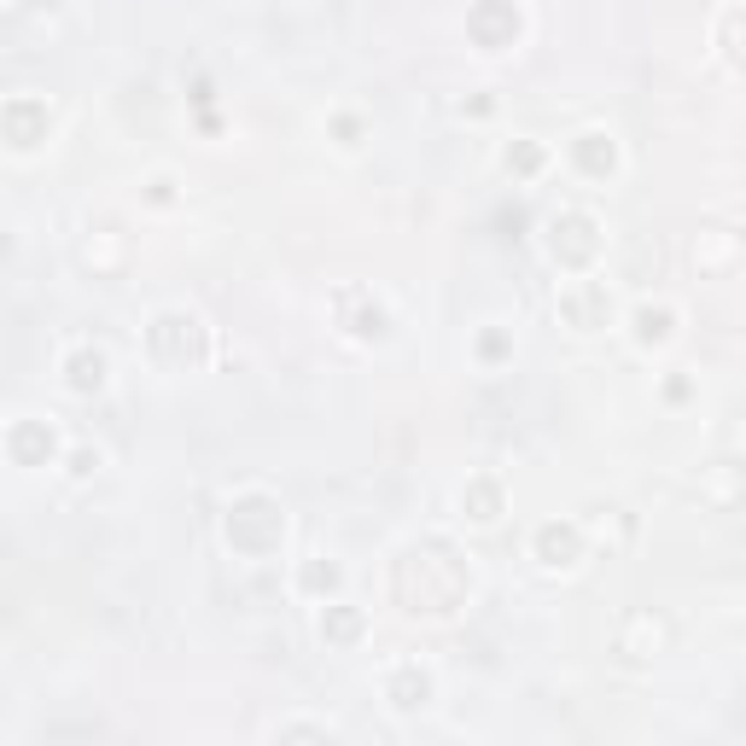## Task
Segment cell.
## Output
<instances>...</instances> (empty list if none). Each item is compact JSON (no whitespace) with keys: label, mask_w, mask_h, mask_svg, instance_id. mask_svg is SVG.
<instances>
[]
</instances>
